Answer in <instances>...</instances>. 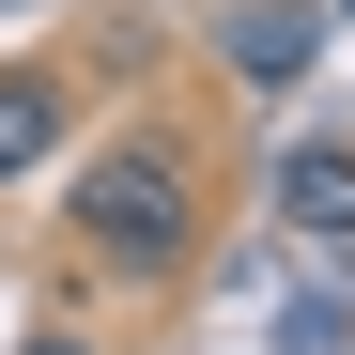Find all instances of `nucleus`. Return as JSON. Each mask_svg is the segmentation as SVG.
Segmentation results:
<instances>
[{"mask_svg":"<svg viewBox=\"0 0 355 355\" xmlns=\"http://www.w3.org/2000/svg\"><path fill=\"white\" fill-rule=\"evenodd\" d=\"M62 93H78V78H46V62H0V186H31V170L62 155V124H78Z\"/></svg>","mask_w":355,"mask_h":355,"instance_id":"7ed1b4c3","label":"nucleus"},{"mask_svg":"<svg viewBox=\"0 0 355 355\" xmlns=\"http://www.w3.org/2000/svg\"><path fill=\"white\" fill-rule=\"evenodd\" d=\"M62 232H78V263H93L108 293H170V278L201 263V155L170 139V124L93 139V155H78V201H62Z\"/></svg>","mask_w":355,"mask_h":355,"instance_id":"f257e3e1","label":"nucleus"},{"mask_svg":"<svg viewBox=\"0 0 355 355\" xmlns=\"http://www.w3.org/2000/svg\"><path fill=\"white\" fill-rule=\"evenodd\" d=\"M278 216L324 232V248H355V139H293L278 155Z\"/></svg>","mask_w":355,"mask_h":355,"instance_id":"20e7f679","label":"nucleus"},{"mask_svg":"<svg viewBox=\"0 0 355 355\" xmlns=\"http://www.w3.org/2000/svg\"><path fill=\"white\" fill-rule=\"evenodd\" d=\"M201 46H216V62L248 78V93H293V78L324 62V0H232V16H216Z\"/></svg>","mask_w":355,"mask_h":355,"instance_id":"f03ea898","label":"nucleus"},{"mask_svg":"<svg viewBox=\"0 0 355 355\" xmlns=\"http://www.w3.org/2000/svg\"><path fill=\"white\" fill-rule=\"evenodd\" d=\"M0 16H31V0H0Z\"/></svg>","mask_w":355,"mask_h":355,"instance_id":"423d86ee","label":"nucleus"},{"mask_svg":"<svg viewBox=\"0 0 355 355\" xmlns=\"http://www.w3.org/2000/svg\"><path fill=\"white\" fill-rule=\"evenodd\" d=\"M340 16H355V0H340Z\"/></svg>","mask_w":355,"mask_h":355,"instance_id":"0eeeda50","label":"nucleus"},{"mask_svg":"<svg viewBox=\"0 0 355 355\" xmlns=\"http://www.w3.org/2000/svg\"><path fill=\"white\" fill-rule=\"evenodd\" d=\"M16 355H108V340H78V324H31V340H16Z\"/></svg>","mask_w":355,"mask_h":355,"instance_id":"39448f33","label":"nucleus"}]
</instances>
